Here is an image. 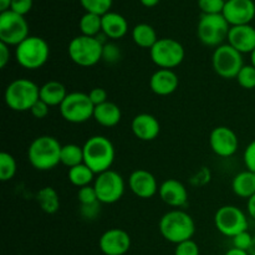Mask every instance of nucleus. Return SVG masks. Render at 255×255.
<instances>
[{
    "instance_id": "a878e982",
    "label": "nucleus",
    "mask_w": 255,
    "mask_h": 255,
    "mask_svg": "<svg viewBox=\"0 0 255 255\" xmlns=\"http://www.w3.org/2000/svg\"><path fill=\"white\" fill-rule=\"evenodd\" d=\"M132 39H133L134 44L143 49L151 50L153 45L158 41L157 37V32L153 27L149 24L142 22V24H137L132 30Z\"/></svg>"
},
{
    "instance_id": "f3484780",
    "label": "nucleus",
    "mask_w": 255,
    "mask_h": 255,
    "mask_svg": "<svg viewBox=\"0 0 255 255\" xmlns=\"http://www.w3.org/2000/svg\"><path fill=\"white\" fill-rule=\"evenodd\" d=\"M128 184L132 193L143 199L152 198L159 189L156 177L146 169H136L132 172Z\"/></svg>"
},
{
    "instance_id": "37998d69",
    "label": "nucleus",
    "mask_w": 255,
    "mask_h": 255,
    "mask_svg": "<svg viewBox=\"0 0 255 255\" xmlns=\"http://www.w3.org/2000/svg\"><path fill=\"white\" fill-rule=\"evenodd\" d=\"M100 213V202H95L92 204H85L81 206L82 217L87 219H95Z\"/></svg>"
},
{
    "instance_id": "79ce46f5",
    "label": "nucleus",
    "mask_w": 255,
    "mask_h": 255,
    "mask_svg": "<svg viewBox=\"0 0 255 255\" xmlns=\"http://www.w3.org/2000/svg\"><path fill=\"white\" fill-rule=\"evenodd\" d=\"M89 96L95 106H99V105L107 102V91L105 89H102V87H95V89H92L90 91Z\"/></svg>"
},
{
    "instance_id": "e433bc0d",
    "label": "nucleus",
    "mask_w": 255,
    "mask_h": 255,
    "mask_svg": "<svg viewBox=\"0 0 255 255\" xmlns=\"http://www.w3.org/2000/svg\"><path fill=\"white\" fill-rule=\"evenodd\" d=\"M252 242H253V237L248 233V231L243 232V233L238 234L233 238V246L234 248L242 249V251H247L251 248Z\"/></svg>"
},
{
    "instance_id": "ea45409f",
    "label": "nucleus",
    "mask_w": 255,
    "mask_h": 255,
    "mask_svg": "<svg viewBox=\"0 0 255 255\" xmlns=\"http://www.w3.org/2000/svg\"><path fill=\"white\" fill-rule=\"evenodd\" d=\"M244 163L249 171L255 172V139L247 146L246 151L243 154Z\"/></svg>"
},
{
    "instance_id": "cd10ccee",
    "label": "nucleus",
    "mask_w": 255,
    "mask_h": 255,
    "mask_svg": "<svg viewBox=\"0 0 255 255\" xmlns=\"http://www.w3.org/2000/svg\"><path fill=\"white\" fill-rule=\"evenodd\" d=\"M69 181L71 182V184H74L75 187H86L91 184V182L94 181L95 173L86 166L85 163L79 164V166H75L72 168H69Z\"/></svg>"
},
{
    "instance_id": "473e14b6",
    "label": "nucleus",
    "mask_w": 255,
    "mask_h": 255,
    "mask_svg": "<svg viewBox=\"0 0 255 255\" xmlns=\"http://www.w3.org/2000/svg\"><path fill=\"white\" fill-rule=\"evenodd\" d=\"M237 81L243 89H255V67L253 65H244L237 76Z\"/></svg>"
},
{
    "instance_id": "8fccbe9b",
    "label": "nucleus",
    "mask_w": 255,
    "mask_h": 255,
    "mask_svg": "<svg viewBox=\"0 0 255 255\" xmlns=\"http://www.w3.org/2000/svg\"><path fill=\"white\" fill-rule=\"evenodd\" d=\"M249 255H255V237H253V242H252L251 248L248 249Z\"/></svg>"
},
{
    "instance_id": "f704fd0d",
    "label": "nucleus",
    "mask_w": 255,
    "mask_h": 255,
    "mask_svg": "<svg viewBox=\"0 0 255 255\" xmlns=\"http://www.w3.org/2000/svg\"><path fill=\"white\" fill-rule=\"evenodd\" d=\"M77 198H79V202L81 203V206H85V204H92L95 203V202H99L97 193L96 191H95L94 186H86L80 188L79 192H77Z\"/></svg>"
},
{
    "instance_id": "a19ab883",
    "label": "nucleus",
    "mask_w": 255,
    "mask_h": 255,
    "mask_svg": "<svg viewBox=\"0 0 255 255\" xmlns=\"http://www.w3.org/2000/svg\"><path fill=\"white\" fill-rule=\"evenodd\" d=\"M49 110H50L49 105H46L44 101H41V100H37V101L35 102L34 106L31 107L30 112H31V115L35 117V119L42 120L49 115Z\"/></svg>"
},
{
    "instance_id": "c9c22d12",
    "label": "nucleus",
    "mask_w": 255,
    "mask_h": 255,
    "mask_svg": "<svg viewBox=\"0 0 255 255\" xmlns=\"http://www.w3.org/2000/svg\"><path fill=\"white\" fill-rule=\"evenodd\" d=\"M174 255H199V247L192 239L182 242V243L177 244Z\"/></svg>"
},
{
    "instance_id": "a18cd8bd",
    "label": "nucleus",
    "mask_w": 255,
    "mask_h": 255,
    "mask_svg": "<svg viewBox=\"0 0 255 255\" xmlns=\"http://www.w3.org/2000/svg\"><path fill=\"white\" fill-rule=\"evenodd\" d=\"M247 207H248V213L249 216L255 221V194L253 197L248 199V203H247Z\"/></svg>"
},
{
    "instance_id": "9d476101",
    "label": "nucleus",
    "mask_w": 255,
    "mask_h": 255,
    "mask_svg": "<svg viewBox=\"0 0 255 255\" xmlns=\"http://www.w3.org/2000/svg\"><path fill=\"white\" fill-rule=\"evenodd\" d=\"M214 71L223 79H237L239 71L244 66L243 54L237 51L229 44H223L217 47L212 56Z\"/></svg>"
},
{
    "instance_id": "c85d7f7f",
    "label": "nucleus",
    "mask_w": 255,
    "mask_h": 255,
    "mask_svg": "<svg viewBox=\"0 0 255 255\" xmlns=\"http://www.w3.org/2000/svg\"><path fill=\"white\" fill-rule=\"evenodd\" d=\"M60 161L64 166L69 167V168L84 163V148L75 143L65 144L61 148Z\"/></svg>"
},
{
    "instance_id": "bb28decb",
    "label": "nucleus",
    "mask_w": 255,
    "mask_h": 255,
    "mask_svg": "<svg viewBox=\"0 0 255 255\" xmlns=\"http://www.w3.org/2000/svg\"><path fill=\"white\" fill-rule=\"evenodd\" d=\"M40 208L47 214H54L60 208V197L52 187H44L36 196Z\"/></svg>"
},
{
    "instance_id": "412c9836",
    "label": "nucleus",
    "mask_w": 255,
    "mask_h": 255,
    "mask_svg": "<svg viewBox=\"0 0 255 255\" xmlns=\"http://www.w3.org/2000/svg\"><path fill=\"white\" fill-rule=\"evenodd\" d=\"M179 85V79L173 70L159 69L149 79V87L158 96L173 94Z\"/></svg>"
},
{
    "instance_id": "09e8293b",
    "label": "nucleus",
    "mask_w": 255,
    "mask_h": 255,
    "mask_svg": "<svg viewBox=\"0 0 255 255\" xmlns=\"http://www.w3.org/2000/svg\"><path fill=\"white\" fill-rule=\"evenodd\" d=\"M141 4L146 7H153L159 2V0H139Z\"/></svg>"
},
{
    "instance_id": "5701e85b",
    "label": "nucleus",
    "mask_w": 255,
    "mask_h": 255,
    "mask_svg": "<svg viewBox=\"0 0 255 255\" xmlns=\"http://www.w3.org/2000/svg\"><path fill=\"white\" fill-rule=\"evenodd\" d=\"M121 110L116 104L107 101L105 104L95 106L94 119L99 125L104 127H115L121 121Z\"/></svg>"
},
{
    "instance_id": "6ab92c4d",
    "label": "nucleus",
    "mask_w": 255,
    "mask_h": 255,
    "mask_svg": "<svg viewBox=\"0 0 255 255\" xmlns=\"http://www.w3.org/2000/svg\"><path fill=\"white\" fill-rule=\"evenodd\" d=\"M159 197L166 204L171 207H183L188 201V192L184 184L177 179H167L159 186Z\"/></svg>"
},
{
    "instance_id": "4468645a",
    "label": "nucleus",
    "mask_w": 255,
    "mask_h": 255,
    "mask_svg": "<svg viewBox=\"0 0 255 255\" xmlns=\"http://www.w3.org/2000/svg\"><path fill=\"white\" fill-rule=\"evenodd\" d=\"M222 14L231 26L248 25L255 17V4L253 0H227Z\"/></svg>"
},
{
    "instance_id": "4c0bfd02",
    "label": "nucleus",
    "mask_w": 255,
    "mask_h": 255,
    "mask_svg": "<svg viewBox=\"0 0 255 255\" xmlns=\"http://www.w3.org/2000/svg\"><path fill=\"white\" fill-rule=\"evenodd\" d=\"M121 56L120 49L112 42L104 45V54H102V60L107 62H116Z\"/></svg>"
},
{
    "instance_id": "b1692460",
    "label": "nucleus",
    "mask_w": 255,
    "mask_h": 255,
    "mask_svg": "<svg viewBox=\"0 0 255 255\" xmlns=\"http://www.w3.org/2000/svg\"><path fill=\"white\" fill-rule=\"evenodd\" d=\"M66 87L60 81H47L40 87V100L51 106H60L66 99Z\"/></svg>"
},
{
    "instance_id": "49530a36",
    "label": "nucleus",
    "mask_w": 255,
    "mask_h": 255,
    "mask_svg": "<svg viewBox=\"0 0 255 255\" xmlns=\"http://www.w3.org/2000/svg\"><path fill=\"white\" fill-rule=\"evenodd\" d=\"M226 255H249V253L247 251H242V249L232 248L227 252Z\"/></svg>"
},
{
    "instance_id": "72a5a7b5",
    "label": "nucleus",
    "mask_w": 255,
    "mask_h": 255,
    "mask_svg": "<svg viewBox=\"0 0 255 255\" xmlns=\"http://www.w3.org/2000/svg\"><path fill=\"white\" fill-rule=\"evenodd\" d=\"M226 0H198V6L203 14H222Z\"/></svg>"
},
{
    "instance_id": "9b49d317",
    "label": "nucleus",
    "mask_w": 255,
    "mask_h": 255,
    "mask_svg": "<svg viewBox=\"0 0 255 255\" xmlns=\"http://www.w3.org/2000/svg\"><path fill=\"white\" fill-rule=\"evenodd\" d=\"M29 36V25L22 15L11 10L0 12V41L16 47Z\"/></svg>"
},
{
    "instance_id": "2f4dec72",
    "label": "nucleus",
    "mask_w": 255,
    "mask_h": 255,
    "mask_svg": "<svg viewBox=\"0 0 255 255\" xmlns=\"http://www.w3.org/2000/svg\"><path fill=\"white\" fill-rule=\"evenodd\" d=\"M86 12H92L100 16L107 14L112 6V0H80Z\"/></svg>"
},
{
    "instance_id": "c03bdc74",
    "label": "nucleus",
    "mask_w": 255,
    "mask_h": 255,
    "mask_svg": "<svg viewBox=\"0 0 255 255\" xmlns=\"http://www.w3.org/2000/svg\"><path fill=\"white\" fill-rule=\"evenodd\" d=\"M9 45L4 44V42L0 41V67L4 69L7 65V62L10 61V49Z\"/></svg>"
},
{
    "instance_id": "0eeeda50",
    "label": "nucleus",
    "mask_w": 255,
    "mask_h": 255,
    "mask_svg": "<svg viewBox=\"0 0 255 255\" xmlns=\"http://www.w3.org/2000/svg\"><path fill=\"white\" fill-rule=\"evenodd\" d=\"M231 25L223 14H202L197 26V35L202 44L218 47L228 39Z\"/></svg>"
},
{
    "instance_id": "58836bf2",
    "label": "nucleus",
    "mask_w": 255,
    "mask_h": 255,
    "mask_svg": "<svg viewBox=\"0 0 255 255\" xmlns=\"http://www.w3.org/2000/svg\"><path fill=\"white\" fill-rule=\"evenodd\" d=\"M32 7V0H11V5H10V10L16 14L25 15L31 10Z\"/></svg>"
},
{
    "instance_id": "f03ea898",
    "label": "nucleus",
    "mask_w": 255,
    "mask_h": 255,
    "mask_svg": "<svg viewBox=\"0 0 255 255\" xmlns=\"http://www.w3.org/2000/svg\"><path fill=\"white\" fill-rule=\"evenodd\" d=\"M84 163L94 172L100 174L111 168L115 161V147L105 136H92L85 142Z\"/></svg>"
},
{
    "instance_id": "3c124183",
    "label": "nucleus",
    "mask_w": 255,
    "mask_h": 255,
    "mask_svg": "<svg viewBox=\"0 0 255 255\" xmlns=\"http://www.w3.org/2000/svg\"><path fill=\"white\" fill-rule=\"evenodd\" d=\"M251 61H252V65L255 67V49H254V51L251 54Z\"/></svg>"
},
{
    "instance_id": "7c9ffc66",
    "label": "nucleus",
    "mask_w": 255,
    "mask_h": 255,
    "mask_svg": "<svg viewBox=\"0 0 255 255\" xmlns=\"http://www.w3.org/2000/svg\"><path fill=\"white\" fill-rule=\"evenodd\" d=\"M16 174V161L7 152L0 153V181L7 182Z\"/></svg>"
},
{
    "instance_id": "423d86ee",
    "label": "nucleus",
    "mask_w": 255,
    "mask_h": 255,
    "mask_svg": "<svg viewBox=\"0 0 255 255\" xmlns=\"http://www.w3.org/2000/svg\"><path fill=\"white\" fill-rule=\"evenodd\" d=\"M67 51L75 64L82 67H91L102 60L104 44L97 37L80 35L70 41Z\"/></svg>"
},
{
    "instance_id": "dca6fc26",
    "label": "nucleus",
    "mask_w": 255,
    "mask_h": 255,
    "mask_svg": "<svg viewBox=\"0 0 255 255\" xmlns=\"http://www.w3.org/2000/svg\"><path fill=\"white\" fill-rule=\"evenodd\" d=\"M99 247L105 255H125L131 248V237L124 229H109L100 238Z\"/></svg>"
},
{
    "instance_id": "a211bd4d",
    "label": "nucleus",
    "mask_w": 255,
    "mask_h": 255,
    "mask_svg": "<svg viewBox=\"0 0 255 255\" xmlns=\"http://www.w3.org/2000/svg\"><path fill=\"white\" fill-rule=\"evenodd\" d=\"M228 44L241 54H252L255 49V27L251 24L231 26Z\"/></svg>"
},
{
    "instance_id": "1a4fd4ad",
    "label": "nucleus",
    "mask_w": 255,
    "mask_h": 255,
    "mask_svg": "<svg viewBox=\"0 0 255 255\" xmlns=\"http://www.w3.org/2000/svg\"><path fill=\"white\" fill-rule=\"evenodd\" d=\"M151 59L159 69L172 70L179 66L184 60V47L179 41L169 37H162L149 50Z\"/></svg>"
},
{
    "instance_id": "7ed1b4c3",
    "label": "nucleus",
    "mask_w": 255,
    "mask_h": 255,
    "mask_svg": "<svg viewBox=\"0 0 255 255\" xmlns=\"http://www.w3.org/2000/svg\"><path fill=\"white\" fill-rule=\"evenodd\" d=\"M159 232L169 243L179 244L192 239L196 232V224L188 213L174 209L162 217L159 221Z\"/></svg>"
},
{
    "instance_id": "ddd939ff",
    "label": "nucleus",
    "mask_w": 255,
    "mask_h": 255,
    "mask_svg": "<svg viewBox=\"0 0 255 255\" xmlns=\"http://www.w3.org/2000/svg\"><path fill=\"white\" fill-rule=\"evenodd\" d=\"M100 203L112 204L119 202L125 193V181L120 173L109 169L97 174L94 182Z\"/></svg>"
},
{
    "instance_id": "4be33fe9",
    "label": "nucleus",
    "mask_w": 255,
    "mask_h": 255,
    "mask_svg": "<svg viewBox=\"0 0 255 255\" xmlns=\"http://www.w3.org/2000/svg\"><path fill=\"white\" fill-rule=\"evenodd\" d=\"M128 31L127 20L119 12L109 11L102 15V32L112 40L122 39Z\"/></svg>"
},
{
    "instance_id": "20e7f679",
    "label": "nucleus",
    "mask_w": 255,
    "mask_h": 255,
    "mask_svg": "<svg viewBox=\"0 0 255 255\" xmlns=\"http://www.w3.org/2000/svg\"><path fill=\"white\" fill-rule=\"evenodd\" d=\"M4 100L12 111H30L35 102L40 100V87L29 79H16L7 85Z\"/></svg>"
},
{
    "instance_id": "f8f14e48",
    "label": "nucleus",
    "mask_w": 255,
    "mask_h": 255,
    "mask_svg": "<svg viewBox=\"0 0 255 255\" xmlns=\"http://www.w3.org/2000/svg\"><path fill=\"white\" fill-rule=\"evenodd\" d=\"M214 224L223 236L234 238L238 234L248 231V218L242 209L236 206H224L217 211Z\"/></svg>"
},
{
    "instance_id": "de8ad7c7",
    "label": "nucleus",
    "mask_w": 255,
    "mask_h": 255,
    "mask_svg": "<svg viewBox=\"0 0 255 255\" xmlns=\"http://www.w3.org/2000/svg\"><path fill=\"white\" fill-rule=\"evenodd\" d=\"M10 5H11V0H0V12L10 10Z\"/></svg>"
},
{
    "instance_id": "6e6552de",
    "label": "nucleus",
    "mask_w": 255,
    "mask_h": 255,
    "mask_svg": "<svg viewBox=\"0 0 255 255\" xmlns=\"http://www.w3.org/2000/svg\"><path fill=\"white\" fill-rule=\"evenodd\" d=\"M95 105L90 100L89 94L71 92L60 105V114L65 121L70 124H84L94 117Z\"/></svg>"
},
{
    "instance_id": "c756f323",
    "label": "nucleus",
    "mask_w": 255,
    "mask_h": 255,
    "mask_svg": "<svg viewBox=\"0 0 255 255\" xmlns=\"http://www.w3.org/2000/svg\"><path fill=\"white\" fill-rule=\"evenodd\" d=\"M79 26L81 35L91 37L99 36L100 32H102V16L92 12H86L80 19Z\"/></svg>"
},
{
    "instance_id": "393cba45",
    "label": "nucleus",
    "mask_w": 255,
    "mask_h": 255,
    "mask_svg": "<svg viewBox=\"0 0 255 255\" xmlns=\"http://www.w3.org/2000/svg\"><path fill=\"white\" fill-rule=\"evenodd\" d=\"M233 192L241 198L249 199L255 194V172L247 171L237 174L232 183Z\"/></svg>"
},
{
    "instance_id": "aec40b11",
    "label": "nucleus",
    "mask_w": 255,
    "mask_h": 255,
    "mask_svg": "<svg viewBox=\"0 0 255 255\" xmlns=\"http://www.w3.org/2000/svg\"><path fill=\"white\" fill-rule=\"evenodd\" d=\"M131 128L134 136L141 141H153L161 131L158 120L149 114H139L134 116Z\"/></svg>"
},
{
    "instance_id": "2eb2a0df",
    "label": "nucleus",
    "mask_w": 255,
    "mask_h": 255,
    "mask_svg": "<svg viewBox=\"0 0 255 255\" xmlns=\"http://www.w3.org/2000/svg\"><path fill=\"white\" fill-rule=\"evenodd\" d=\"M209 144L214 153L218 156L231 157L238 151L239 141L233 129L226 126H219L211 132Z\"/></svg>"
},
{
    "instance_id": "39448f33",
    "label": "nucleus",
    "mask_w": 255,
    "mask_h": 255,
    "mask_svg": "<svg viewBox=\"0 0 255 255\" xmlns=\"http://www.w3.org/2000/svg\"><path fill=\"white\" fill-rule=\"evenodd\" d=\"M50 56L49 44L42 37L29 36L15 47V59L26 70H37L46 64Z\"/></svg>"
},
{
    "instance_id": "f257e3e1",
    "label": "nucleus",
    "mask_w": 255,
    "mask_h": 255,
    "mask_svg": "<svg viewBox=\"0 0 255 255\" xmlns=\"http://www.w3.org/2000/svg\"><path fill=\"white\" fill-rule=\"evenodd\" d=\"M61 148L62 146L55 137L40 136L30 143L27 158L37 171H50L61 163Z\"/></svg>"
}]
</instances>
